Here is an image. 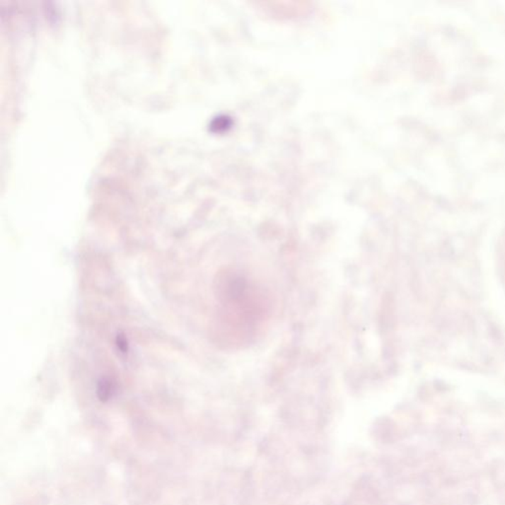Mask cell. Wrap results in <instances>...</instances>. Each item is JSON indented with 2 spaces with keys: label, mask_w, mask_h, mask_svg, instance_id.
<instances>
[{
  "label": "cell",
  "mask_w": 505,
  "mask_h": 505,
  "mask_svg": "<svg viewBox=\"0 0 505 505\" xmlns=\"http://www.w3.org/2000/svg\"><path fill=\"white\" fill-rule=\"evenodd\" d=\"M220 321L233 344L249 341L269 309L265 291L235 272H222L217 281Z\"/></svg>",
  "instance_id": "cell-1"
}]
</instances>
